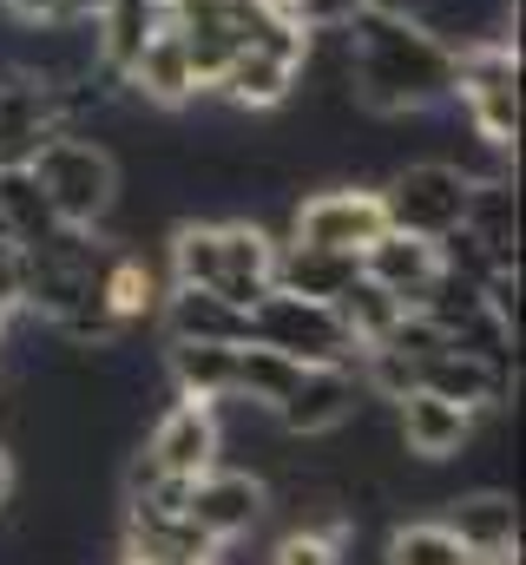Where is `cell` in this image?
I'll return each instance as SVG.
<instances>
[{"label": "cell", "mask_w": 526, "mask_h": 565, "mask_svg": "<svg viewBox=\"0 0 526 565\" xmlns=\"http://www.w3.org/2000/svg\"><path fill=\"white\" fill-rule=\"evenodd\" d=\"M13 487H20V467H13V447L0 440V513L13 507Z\"/></svg>", "instance_id": "f1b7e54d"}, {"label": "cell", "mask_w": 526, "mask_h": 565, "mask_svg": "<svg viewBox=\"0 0 526 565\" xmlns=\"http://www.w3.org/2000/svg\"><path fill=\"white\" fill-rule=\"evenodd\" d=\"M158 322H165V342H244V309L191 282H165Z\"/></svg>", "instance_id": "5bb4252c"}, {"label": "cell", "mask_w": 526, "mask_h": 565, "mask_svg": "<svg viewBox=\"0 0 526 565\" xmlns=\"http://www.w3.org/2000/svg\"><path fill=\"white\" fill-rule=\"evenodd\" d=\"M0 217H7V237H13L20 250H33L40 237L60 231V217H53V204L40 198V184H33L27 164H7V171H0Z\"/></svg>", "instance_id": "44dd1931"}, {"label": "cell", "mask_w": 526, "mask_h": 565, "mask_svg": "<svg viewBox=\"0 0 526 565\" xmlns=\"http://www.w3.org/2000/svg\"><path fill=\"white\" fill-rule=\"evenodd\" d=\"M296 375H303V362H290V355H276V349H263V342H238V402L244 408H283V395L296 388Z\"/></svg>", "instance_id": "7402d4cb"}, {"label": "cell", "mask_w": 526, "mask_h": 565, "mask_svg": "<svg viewBox=\"0 0 526 565\" xmlns=\"http://www.w3.org/2000/svg\"><path fill=\"white\" fill-rule=\"evenodd\" d=\"M454 93V46L434 40L421 20L356 13L349 20V99L369 119L434 113Z\"/></svg>", "instance_id": "6da1fadb"}, {"label": "cell", "mask_w": 526, "mask_h": 565, "mask_svg": "<svg viewBox=\"0 0 526 565\" xmlns=\"http://www.w3.org/2000/svg\"><path fill=\"white\" fill-rule=\"evenodd\" d=\"M283 13L303 26V33H336L362 13V0H283Z\"/></svg>", "instance_id": "484cf974"}, {"label": "cell", "mask_w": 526, "mask_h": 565, "mask_svg": "<svg viewBox=\"0 0 526 565\" xmlns=\"http://www.w3.org/2000/svg\"><path fill=\"white\" fill-rule=\"evenodd\" d=\"M356 402H362L356 369L349 362H323V369H303L296 375V388L276 408V427L290 440H323V434H343V427L356 422Z\"/></svg>", "instance_id": "30bf717a"}, {"label": "cell", "mask_w": 526, "mask_h": 565, "mask_svg": "<svg viewBox=\"0 0 526 565\" xmlns=\"http://www.w3.org/2000/svg\"><path fill=\"white\" fill-rule=\"evenodd\" d=\"M171 20V7L165 0H99L93 7V33H99V66H113V73H126L132 60H138V46L158 33Z\"/></svg>", "instance_id": "ffe728a7"}, {"label": "cell", "mask_w": 526, "mask_h": 565, "mask_svg": "<svg viewBox=\"0 0 526 565\" xmlns=\"http://www.w3.org/2000/svg\"><path fill=\"white\" fill-rule=\"evenodd\" d=\"M0 13H13L20 26H40V20H60L66 0H0Z\"/></svg>", "instance_id": "83f0119b"}, {"label": "cell", "mask_w": 526, "mask_h": 565, "mask_svg": "<svg viewBox=\"0 0 526 565\" xmlns=\"http://www.w3.org/2000/svg\"><path fill=\"white\" fill-rule=\"evenodd\" d=\"M382 211H389V231H408V237L434 244V237L461 231V217H467V178L448 158L394 164L389 184H382Z\"/></svg>", "instance_id": "5b68a950"}, {"label": "cell", "mask_w": 526, "mask_h": 565, "mask_svg": "<svg viewBox=\"0 0 526 565\" xmlns=\"http://www.w3.org/2000/svg\"><path fill=\"white\" fill-rule=\"evenodd\" d=\"M343 533H316V526H290V533H276V546H270V565H343Z\"/></svg>", "instance_id": "d4e9b609"}, {"label": "cell", "mask_w": 526, "mask_h": 565, "mask_svg": "<svg viewBox=\"0 0 526 565\" xmlns=\"http://www.w3.org/2000/svg\"><path fill=\"white\" fill-rule=\"evenodd\" d=\"M474 422H481L474 408L441 402V395H428V388H408V395L389 408V427H394V440H401V454L421 460V467L461 460V454L474 447Z\"/></svg>", "instance_id": "9c48e42d"}, {"label": "cell", "mask_w": 526, "mask_h": 565, "mask_svg": "<svg viewBox=\"0 0 526 565\" xmlns=\"http://www.w3.org/2000/svg\"><path fill=\"white\" fill-rule=\"evenodd\" d=\"M356 264H362V277H369V282H382L401 309H414V302L428 296V282L441 277L434 244H428V237H408V231H382Z\"/></svg>", "instance_id": "2e32d148"}, {"label": "cell", "mask_w": 526, "mask_h": 565, "mask_svg": "<svg viewBox=\"0 0 526 565\" xmlns=\"http://www.w3.org/2000/svg\"><path fill=\"white\" fill-rule=\"evenodd\" d=\"M356 277H362L356 250H316V244H276V264H270V289L316 296V302H336Z\"/></svg>", "instance_id": "ac0fdd59"}, {"label": "cell", "mask_w": 526, "mask_h": 565, "mask_svg": "<svg viewBox=\"0 0 526 565\" xmlns=\"http://www.w3.org/2000/svg\"><path fill=\"white\" fill-rule=\"evenodd\" d=\"M474 565H520V559H474Z\"/></svg>", "instance_id": "d6a6232c"}, {"label": "cell", "mask_w": 526, "mask_h": 565, "mask_svg": "<svg viewBox=\"0 0 526 565\" xmlns=\"http://www.w3.org/2000/svg\"><path fill=\"white\" fill-rule=\"evenodd\" d=\"M66 7H80V13H93V7H99V0H66Z\"/></svg>", "instance_id": "4dcf8cb0"}, {"label": "cell", "mask_w": 526, "mask_h": 565, "mask_svg": "<svg viewBox=\"0 0 526 565\" xmlns=\"http://www.w3.org/2000/svg\"><path fill=\"white\" fill-rule=\"evenodd\" d=\"M461 119L487 145L514 151L520 145V40H474L454 46V93Z\"/></svg>", "instance_id": "3957f363"}, {"label": "cell", "mask_w": 526, "mask_h": 565, "mask_svg": "<svg viewBox=\"0 0 526 565\" xmlns=\"http://www.w3.org/2000/svg\"><path fill=\"white\" fill-rule=\"evenodd\" d=\"M336 316H343V329L356 335V349H369V342H382L394 329V316H401V302H394L382 282H369V277H356L343 296H336Z\"/></svg>", "instance_id": "cb8c5ba5"}, {"label": "cell", "mask_w": 526, "mask_h": 565, "mask_svg": "<svg viewBox=\"0 0 526 565\" xmlns=\"http://www.w3.org/2000/svg\"><path fill=\"white\" fill-rule=\"evenodd\" d=\"M382 559L389 565H474L441 520H401L389 540H382Z\"/></svg>", "instance_id": "603a6c76"}, {"label": "cell", "mask_w": 526, "mask_h": 565, "mask_svg": "<svg viewBox=\"0 0 526 565\" xmlns=\"http://www.w3.org/2000/svg\"><path fill=\"white\" fill-rule=\"evenodd\" d=\"M185 520L211 540V546H238L270 520V480L244 467H211L185 487Z\"/></svg>", "instance_id": "52a82bcc"}, {"label": "cell", "mask_w": 526, "mask_h": 565, "mask_svg": "<svg viewBox=\"0 0 526 565\" xmlns=\"http://www.w3.org/2000/svg\"><path fill=\"white\" fill-rule=\"evenodd\" d=\"M198 93H218L231 113H276V106H290V93H296V66L276 60V53H263V46H238L231 66H224L211 86H198Z\"/></svg>", "instance_id": "4fadbf2b"}, {"label": "cell", "mask_w": 526, "mask_h": 565, "mask_svg": "<svg viewBox=\"0 0 526 565\" xmlns=\"http://www.w3.org/2000/svg\"><path fill=\"white\" fill-rule=\"evenodd\" d=\"M165 382L185 402H231L238 395V342H171L165 349Z\"/></svg>", "instance_id": "e0dca14e"}, {"label": "cell", "mask_w": 526, "mask_h": 565, "mask_svg": "<svg viewBox=\"0 0 526 565\" xmlns=\"http://www.w3.org/2000/svg\"><path fill=\"white\" fill-rule=\"evenodd\" d=\"M389 231L382 191L376 184H323L309 198L290 204V244H316V250H369Z\"/></svg>", "instance_id": "8992f818"}, {"label": "cell", "mask_w": 526, "mask_h": 565, "mask_svg": "<svg viewBox=\"0 0 526 565\" xmlns=\"http://www.w3.org/2000/svg\"><path fill=\"white\" fill-rule=\"evenodd\" d=\"M7 322H13V316H0V349H7Z\"/></svg>", "instance_id": "1f68e13d"}, {"label": "cell", "mask_w": 526, "mask_h": 565, "mask_svg": "<svg viewBox=\"0 0 526 565\" xmlns=\"http://www.w3.org/2000/svg\"><path fill=\"white\" fill-rule=\"evenodd\" d=\"M421 0H362V13H389V20H414Z\"/></svg>", "instance_id": "f546056e"}, {"label": "cell", "mask_w": 526, "mask_h": 565, "mask_svg": "<svg viewBox=\"0 0 526 565\" xmlns=\"http://www.w3.org/2000/svg\"><path fill=\"white\" fill-rule=\"evenodd\" d=\"M461 224L494 250V264H520V191H514L507 171L467 184V217Z\"/></svg>", "instance_id": "d6986e66"}, {"label": "cell", "mask_w": 526, "mask_h": 565, "mask_svg": "<svg viewBox=\"0 0 526 565\" xmlns=\"http://www.w3.org/2000/svg\"><path fill=\"white\" fill-rule=\"evenodd\" d=\"M40 198L53 204L60 224H80V231H106L113 211H119V158L86 132H53L27 158Z\"/></svg>", "instance_id": "7a4b0ae2"}, {"label": "cell", "mask_w": 526, "mask_h": 565, "mask_svg": "<svg viewBox=\"0 0 526 565\" xmlns=\"http://www.w3.org/2000/svg\"><path fill=\"white\" fill-rule=\"evenodd\" d=\"M507 369H494V362H481V355H467V349H441V355H428V362H414V388H428V395H441V402H461V408H501L507 402Z\"/></svg>", "instance_id": "9a60e30c"}, {"label": "cell", "mask_w": 526, "mask_h": 565, "mask_svg": "<svg viewBox=\"0 0 526 565\" xmlns=\"http://www.w3.org/2000/svg\"><path fill=\"white\" fill-rule=\"evenodd\" d=\"M145 460H151V473H165V480H198V473H211L218 460H224V415L211 408V402H171L151 434H145V447H138Z\"/></svg>", "instance_id": "ba28073f"}, {"label": "cell", "mask_w": 526, "mask_h": 565, "mask_svg": "<svg viewBox=\"0 0 526 565\" xmlns=\"http://www.w3.org/2000/svg\"><path fill=\"white\" fill-rule=\"evenodd\" d=\"M119 86H126L132 99L158 106V113H178V106H191V99H198V73H191V53H185V40H178V26H171V20L138 46V60L119 73Z\"/></svg>", "instance_id": "7c38bea8"}, {"label": "cell", "mask_w": 526, "mask_h": 565, "mask_svg": "<svg viewBox=\"0 0 526 565\" xmlns=\"http://www.w3.org/2000/svg\"><path fill=\"white\" fill-rule=\"evenodd\" d=\"M20 289H27L20 244H0V316H20Z\"/></svg>", "instance_id": "4316f807"}, {"label": "cell", "mask_w": 526, "mask_h": 565, "mask_svg": "<svg viewBox=\"0 0 526 565\" xmlns=\"http://www.w3.org/2000/svg\"><path fill=\"white\" fill-rule=\"evenodd\" d=\"M244 342H263L303 369H323V362H356V335L343 329L336 302H316V296H290V289H263L257 302L244 309Z\"/></svg>", "instance_id": "277c9868"}, {"label": "cell", "mask_w": 526, "mask_h": 565, "mask_svg": "<svg viewBox=\"0 0 526 565\" xmlns=\"http://www.w3.org/2000/svg\"><path fill=\"white\" fill-rule=\"evenodd\" d=\"M441 526L467 559H520V500L514 487H467L441 507Z\"/></svg>", "instance_id": "8fae6325"}]
</instances>
